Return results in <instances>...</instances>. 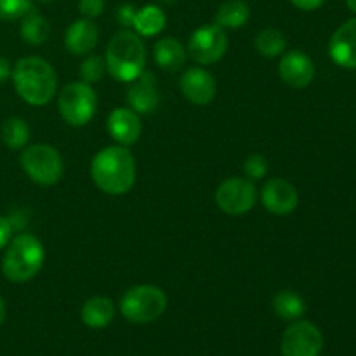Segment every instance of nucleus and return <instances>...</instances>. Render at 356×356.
Returning a JSON list of instances; mask_svg holds the SVG:
<instances>
[{
  "mask_svg": "<svg viewBox=\"0 0 356 356\" xmlns=\"http://www.w3.org/2000/svg\"><path fill=\"white\" fill-rule=\"evenodd\" d=\"M94 184L108 195H125L136 183V160L125 146L103 148L90 162Z\"/></svg>",
  "mask_w": 356,
  "mask_h": 356,
  "instance_id": "nucleus-1",
  "label": "nucleus"
},
{
  "mask_svg": "<svg viewBox=\"0 0 356 356\" xmlns=\"http://www.w3.org/2000/svg\"><path fill=\"white\" fill-rule=\"evenodd\" d=\"M10 79L21 99L31 106H44L51 103L58 89V76L54 68L45 59L37 56L21 58L14 65Z\"/></svg>",
  "mask_w": 356,
  "mask_h": 356,
  "instance_id": "nucleus-2",
  "label": "nucleus"
},
{
  "mask_svg": "<svg viewBox=\"0 0 356 356\" xmlns=\"http://www.w3.org/2000/svg\"><path fill=\"white\" fill-rule=\"evenodd\" d=\"M106 72L118 82H134L146 65V47L141 37L131 30L115 33L106 47Z\"/></svg>",
  "mask_w": 356,
  "mask_h": 356,
  "instance_id": "nucleus-3",
  "label": "nucleus"
},
{
  "mask_svg": "<svg viewBox=\"0 0 356 356\" xmlns=\"http://www.w3.org/2000/svg\"><path fill=\"white\" fill-rule=\"evenodd\" d=\"M44 261L45 250L40 240L28 233H21L7 243L2 271L7 280L24 284L37 277L44 266Z\"/></svg>",
  "mask_w": 356,
  "mask_h": 356,
  "instance_id": "nucleus-4",
  "label": "nucleus"
},
{
  "mask_svg": "<svg viewBox=\"0 0 356 356\" xmlns=\"http://www.w3.org/2000/svg\"><path fill=\"white\" fill-rule=\"evenodd\" d=\"M167 309V296L156 285H136L120 299V312L132 323H152Z\"/></svg>",
  "mask_w": 356,
  "mask_h": 356,
  "instance_id": "nucleus-5",
  "label": "nucleus"
},
{
  "mask_svg": "<svg viewBox=\"0 0 356 356\" xmlns=\"http://www.w3.org/2000/svg\"><path fill=\"white\" fill-rule=\"evenodd\" d=\"M97 97L90 83L72 82L61 89L58 99L63 120L72 127H83L96 113Z\"/></svg>",
  "mask_w": 356,
  "mask_h": 356,
  "instance_id": "nucleus-6",
  "label": "nucleus"
},
{
  "mask_svg": "<svg viewBox=\"0 0 356 356\" xmlns=\"http://www.w3.org/2000/svg\"><path fill=\"white\" fill-rule=\"evenodd\" d=\"M21 167L33 183L52 186L63 176V159L51 145H31L21 153Z\"/></svg>",
  "mask_w": 356,
  "mask_h": 356,
  "instance_id": "nucleus-7",
  "label": "nucleus"
},
{
  "mask_svg": "<svg viewBox=\"0 0 356 356\" xmlns=\"http://www.w3.org/2000/svg\"><path fill=\"white\" fill-rule=\"evenodd\" d=\"M282 356H320L323 350L322 330L308 320H294L282 336Z\"/></svg>",
  "mask_w": 356,
  "mask_h": 356,
  "instance_id": "nucleus-8",
  "label": "nucleus"
},
{
  "mask_svg": "<svg viewBox=\"0 0 356 356\" xmlns=\"http://www.w3.org/2000/svg\"><path fill=\"white\" fill-rule=\"evenodd\" d=\"M228 51V35L218 24L200 26L191 33L188 54L198 65H214Z\"/></svg>",
  "mask_w": 356,
  "mask_h": 356,
  "instance_id": "nucleus-9",
  "label": "nucleus"
},
{
  "mask_svg": "<svg viewBox=\"0 0 356 356\" xmlns=\"http://www.w3.org/2000/svg\"><path fill=\"white\" fill-rule=\"evenodd\" d=\"M257 202V190L250 179L229 177L216 190V204L229 216H242L252 211Z\"/></svg>",
  "mask_w": 356,
  "mask_h": 356,
  "instance_id": "nucleus-10",
  "label": "nucleus"
},
{
  "mask_svg": "<svg viewBox=\"0 0 356 356\" xmlns=\"http://www.w3.org/2000/svg\"><path fill=\"white\" fill-rule=\"evenodd\" d=\"M261 200L266 211H270L275 216H287L298 209L299 193L294 184L289 181L273 177L266 181L261 191Z\"/></svg>",
  "mask_w": 356,
  "mask_h": 356,
  "instance_id": "nucleus-11",
  "label": "nucleus"
},
{
  "mask_svg": "<svg viewBox=\"0 0 356 356\" xmlns=\"http://www.w3.org/2000/svg\"><path fill=\"white\" fill-rule=\"evenodd\" d=\"M179 87L183 96L186 97L190 103L197 104V106H204L209 104L216 97L218 92V83H216L214 75L204 68L186 70L179 80Z\"/></svg>",
  "mask_w": 356,
  "mask_h": 356,
  "instance_id": "nucleus-12",
  "label": "nucleus"
},
{
  "mask_svg": "<svg viewBox=\"0 0 356 356\" xmlns=\"http://www.w3.org/2000/svg\"><path fill=\"white\" fill-rule=\"evenodd\" d=\"M278 73L284 83L294 89H302L315 79V63L302 51H289L282 56Z\"/></svg>",
  "mask_w": 356,
  "mask_h": 356,
  "instance_id": "nucleus-13",
  "label": "nucleus"
},
{
  "mask_svg": "<svg viewBox=\"0 0 356 356\" xmlns=\"http://www.w3.org/2000/svg\"><path fill=\"white\" fill-rule=\"evenodd\" d=\"M329 54L341 68L356 70V17L346 21L334 31L329 44Z\"/></svg>",
  "mask_w": 356,
  "mask_h": 356,
  "instance_id": "nucleus-14",
  "label": "nucleus"
},
{
  "mask_svg": "<svg viewBox=\"0 0 356 356\" xmlns=\"http://www.w3.org/2000/svg\"><path fill=\"white\" fill-rule=\"evenodd\" d=\"M127 103L136 113H153L160 104V92L156 76L152 72H143L132 82L127 92Z\"/></svg>",
  "mask_w": 356,
  "mask_h": 356,
  "instance_id": "nucleus-15",
  "label": "nucleus"
},
{
  "mask_svg": "<svg viewBox=\"0 0 356 356\" xmlns=\"http://www.w3.org/2000/svg\"><path fill=\"white\" fill-rule=\"evenodd\" d=\"M108 132L120 146H131L139 139L143 131L141 118L131 108H115L108 117Z\"/></svg>",
  "mask_w": 356,
  "mask_h": 356,
  "instance_id": "nucleus-16",
  "label": "nucleus"
},
{
  "mask_svg": "<svg viewBox=\"0 0 356 356\" xmlns=\"http://www.w3.org/2000/svg\"><path fill=\"white\" fill-rule=\"evenodd\" d=\"M97 37H99V31L92 19L82 17V19L73 21L68 26L65 33V45L73 56L89 54L97 45Z\"/></svg>",
  "mask_w": 356,
  "mask_h": 356,
  "instance_id": "nucleus-17",
  "label": "nucleus"
},
{
  "mask_svg": "<svg viewBox=\"0 0 356 356\" xmlns=\"http://www.w3.org/2000/svg\"><path fill=\"white\" fill-rule=\"evenodd\" d=\"M80 316H82V322L90 329H104L113 322L115 306L110 298L94 296L83 302Z\"/></svg>",
  "mask_w": 356,
  "mask_h": 356,
  "instance_id": "nucleus-18",
  "label": "nucleus"
},
{
  "mask_svg": "<svg viewBox=\"0 0 356 356\" xmlns=\"http://www.w3.org/2000/svg\"><path fill=\"white\" fill-rule=\"evenodd\" d=\"M153 56H155L156 65L165 72H177L186 63V51L183 44L174 37L160 38L153 49Z\"/></svg>",
  "mask_w": 356,
  "mask_h": 356,
  "instance_id": "nucleus-19",
  "label": "nucleus"
},
{
  "mask_svg": "<svg viewBox=\"0 0 356 356\" xmlns=\"http://www.w3.org/2000/svg\"><path fill=\"white\" fill-rule=\"evenodd\" d=\"M250 9L243 0H226L216 13L214 23L222 30H236L249 21Z\"/></svg>",
  "mask_w": 356,
  "mask_h": 356,
  "instance_id": "nucleus-20",
  "label": "nucleus"
},
{
  "mask_svg": "<svg viewBox=\"0 0 356 356\" xmlns=\"http://www.w3.org/2000/svg\"><path fill=\"white\" fill-rule=\"evenodd\" d=\"M19 33L26 44L30 45H42L47 42L49 35H51V23L47 17L38 14L37 10L31 9L24 17H21Z\"/></svg>",
  "mask_w": 356,
  "mask_h": 356,
  "instance_id": "nucleus-21",
  "label": "nucleus"
},
{
  "mask_svg": "<svg viewBox=\"0 0 356 356\" xmlns=\"http://www.w3.org/2000/svg\"><path fill=\"white\" fill-rule=\"evenodd\" d=\"M165 14L159 6H145L138 9L132 26L136 28V33L141 37H155L165 28Z\"/></svg>",
  "mask_w": 356,
  "mask_h": 356,
  "instance_id": "nucleus-22",
  "label": "nucleus"
},
{
  "mask_svg": "<svg viewBox=\"0 0 356 356\" xmlns=\"http://www.w3.org/2000/svg\"><path fill=\"white\" fill-rule=\"evenodd\" d=\"M273 309L282 320L294 322V320H299L306 313V302L298 292L284 289V291L275 294Z\"/></svg>",
  "mask_w": 356,
  "mask_h": 356,
  "instance_id": "nucleus-23",
  "label": "nucleus"
},
{
  "mask_svg": "<svg viewBox=\"0 0 356 356\" xmlns=\"http://www.w3.org/2000/svg\"><path fill=\"white\" fill-rule=\"evenodd\" d=\"M0 136L9 149H23L30 141V125L23 118L10 117L2 124Z\"/></svg>",
  "mask_w": 356,
  "mask_h": 356,
  "instance_id": "nucleus-24",
  "label": "nucleus"
},
{
  "mask_svg": "<svg viewBox=\"0 0 356 356\" xmlns=\"http://www.w3.org/2000/svg\"><path fill=\"white\" fill-rule=\"evenodd\" d=\"M256 49L259 51V54L266 56V58H277V56L284 54L287 49V38L280 30L266 28L256 35Z\"/></svg>",
  "mask_w": 356,
  "mask_h": 356,
  "instance_id": "nucleus-25",
  "label": "nucleus"
},
{
  "mask_svg": "<svg viewBox=\"0 0 356 356\" xmlns=\"http://www.w3.org/2000/svg\"><path fill=\"white\" fill-rule=\"evenodd\" d=\"M31 9H33V0H0V19H21Z\"/></svg>",
  "mask_w": 356,
  "mask_h": 356,
  "instance_id": "nucleus-26",
  "label": "nucleus"
},
{
  "mask_svg": "<svg viewBox=\"0 0 356 356\" xmlns=\"http://www.w3.org/2000/svg\"><path fill=\"white\" fill-rule=\"evenodd\" d=\"M104 73H106V61L101 56H89L80 65V76H82V82L86 83L99 82Z\"/></svg>",
  "mask_w": 356,
  "mask_h": 356,
  "instance_id": "nucleus-27",
  "label": "nucleus"
},
{
  "mask_svg": "<svg viewBox=\"0 0 356 356\" xmlns=\"http://www.w3.org/2000/svg\"><path fill=\"white\" fill-rule=\"evenodd\" d=\"M243 172H245V176L250 181L263 179L268 174V160L263 155H259V153H254L243 163Z\"/></svg>",
  "mask_w": 356,
  "mask_h": 356,
  "instance_id": "nucleus-28",
  "label": "nucleus"
},
{
  "mask_svg": "<svg viewBox=\"0 0 356 356\" xmlns=\"http://www.w3.org/2000/svg\"><path fill=\"white\" fill-rule=\"evenodd\" d=\"M79 10L89 19L101 16L104 10V0H80Z\"/></svg>",
  "mask_w": 356,
  "mask_h": 356,
  "instance_id": "nucleus-29",
  "label": "nucleus"
},
{
  "mask_svg": "<svg viewBox=\"0 0 356 356\" xmlns=\"http://www.w3.org/2000/svg\"><path fill=\"white\" fill-rule=\"evenodd\" d=\"M136 13H138V7L132 6V3H124V6H120L117 9V21L125 28L132 26Z\"/></svg>",
  "mask_w": 356,
  "mask_h": 356,
  "instance_id": "nucleus-30",
  "label": "nucleus"
},
{
  "mask_svg": "<svg viewBox=\"0 0 356 356\" xmlns=\"http://www.w3.org/2000/svg\"><path fill=\"white\" fill-rule=\"evenodd\" d=\"M13 229H14V226H13V222H10V219L0 216V249L7 247V243L10 242Z\"/></svg>",
  "mask_w": 356,
  "mask_h": 356,
  "instance_id": "nucleus-31",
  "label": "nucleus"
},
{
  "mask_svg": "<svg viewBox=\"0 0 356 356\" xmlns=\"http://www.w3.org/2000/svg\"><path fill=\"white\" fill-rule=\"evenodd\" d=\"M292 6L298 7L301 10H315L322 6L325 0H291Z\"/></svg>",
  "mask_w": 356,
  "mask_h": 356,
  "instance_id": "nucleus-32",
  "label": "nucleus"
},
{
  "mask_svg": "<svg viewBox=\"0 0 356 356\" xmlns=\"http://www.w3.org/2000/svg\"><path fill=\"white\" fill-rule=\"evenodd\" d=\"M13 75V68H10V63L7 61L3 56H0V83L7 82Z\"/></svg>",
  "mask_w": 356,
  "mask_h": 356,
  "instance_id": "nucleus-33",
  "label": "nucleus"
},
{
  "mask_svg": "<svg viewBox=\"0 0 356 356\" xmlns=\"http://www.w3.org/2000/svg\"><path fill=\"white\" fill-rule=\"evenodd\" d=\"M3 320H6V305H3V299L0 296V325L3 323Z\"/></svg>",
  "mask_w": 356,
  "mask_h": 356,
  "instance_id": "nucleus-34",
  "label": "nucleus"
},
{
  "mask_svg": "<svg viewBox=\"0 0 356 356\" xmlns=\"http://www.w3.org/2000/svg\"><path fill=\"white\" fill-rule=\"evenodd\" d=\"M346 3H348V7H350V9L356 14V0H346Z\"/></svg>",
  "mask_w": 356,
  "mask_h": 356,
  "instance_id": "nucleus-35",
  "label": "nucleus"
},
{
  "mask_svg": "<svg viewBox=\"0 0 356 356\" xmlns=\"http://www.w3.org/2000/svg\"><path fill=\"white\" fill-rule=\"evenodd\" d=\"M162 2L163 3H169V6H172V3H176L177 0H162Z\"/></svg>",
  "mask_w": 356,
  "mask_h": 356,
  "instance_id": "nucleus-36",
  "label": "nucleus"
},
{
  "mask_svg": "<svg viewBox=\"0 0 356 356\" xmlns=\"http://www.w3.org/2000/svg\"><path fill=\"white\" fill-rule=\"evenodd\" d=\"M40 2H52V0H40Z\"/></svg>",
  "mask_w": 356,
  "mask_h": 356,
  "instance_id": "nucleus-37",
  "label": "nucleus"
}]
</instances>
